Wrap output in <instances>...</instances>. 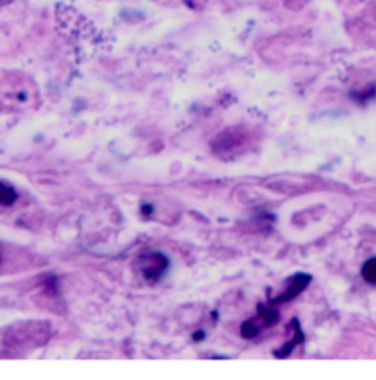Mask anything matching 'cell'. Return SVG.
Here are the masks:
<instances>
[{
    "label": "cell",
    "instance_id": "cell-4",
    "mask_svg": "<svg viewBox=\"0 0 376 380\" xmlns=\"http://www.w3.org/2000/svg\"><path fill=\"white\" fill-rule=\"evenodd\" d=\"M308 282H311V276H306V274H297V276H295L294 280L291 282L288 289L285 291V294H282L275 303H285V301L295 298L308 284Z\"/></svg>",
    "mask_w": 376,
    "mask_h": 380
},
{
    "label": "cell",
    "instance_id": "cell-5",
    "mask_svg": "<svg viewBox=\"0 0 376 380\" xmlns=\"http://www.w3.org/2000/svg\"><path fill=\"white\" fill-rule=\"evenodd\" d=\"M18 195L15 189L5 185V183H0V206H9L17 201Z\"/></svg>",
    "mask_w": 376,
    "mask_h": 380
},
{
    "label": "cell",
    "instance_id": "cell-3",
    "mask_svg": "<svg viewBox=\"0 0 376 380\" xmlns=\"http://www.w3.org/2000/svg\"><path fill=\"white\" fill-rule=\"evenodd\" d=\"M169 266L166 257L160 254H147L139 259V270L146 280L156 282L164 276Z\"/></svg>",
    "mask_w": 376,
    "mask_h": 380
},
{
    "label": "cell",
    "instance_id": "cell-2",
    "mask_svg": "<svg viewBox=\"0 0 376 380\" xmlns=\"http://www.w3.org/2000/svg\"><path fill=\"white\" fill-rule=\"evenodd\" d=\"M49 326L46 323H19L13 327H8L2 340L3 349L9 352H22L43 345L49 339Z\"/></svg>",
    "mask_w": 376,
    "mask_h": 380
},
{
    "label": "cell",
    "instance_id": "cell-7",
    "mask_svg": "<svg viewBox=\"0 0 376 380\" xmlns=\"http://www.w3.org/2000/svg\"><path fill=\"white\" fill-rule=\"evenodd\" d=\"M258 333H259V327L254 323L249 321L243 326V336L244 337H254Z\"/></svg>",
    "mask_w": 376,
    "mask_h": 380
},
{
    "label": "cell",
    "instance_id": "cell-6",
    "mask_svg": "<svg viewBox=\"0 0 376 380\" xmlns=\"http://www.w3.org/2000/svg\"><path fill=\"white\" fill-rule=\"evenodd\" d=\"M361 276L372 284H376V258H370L366 261L365 266L361 267Z\"/></svg>",
    "mask_w": 376,
    "mask_h": 380
},
{
    "label": "cell",
    "instance_id": "cell-1",
    "mask_svg": "<svg viewBox=\"0 0 376 380\" xmlns=\"http://www.w3.org/2000/svg\"><path fill=\"white\" fill-rule=\"evenodd\" d=\"M38 105V90L30 77L21 73L0 74V109L21 112Z\"/></svg>",
    "mask_w": 376,
    "mask_h": 380
}]
</instances>
